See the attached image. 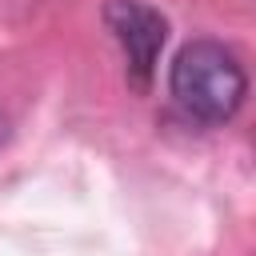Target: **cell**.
<instances>
[{
    "instance_id": "obj_1",
    "label": "cell",
    "mask_w": 256,
    "mask_h": 256,
    "mask_svg": "<svg viewBox=\"0 0 256 256\" xmlns=\"http://www.w3.org/2000/svg\"><path fill=\"white\" fill-rule=\"evenodd\" d=\"M172 96L176 104L204 120V124H224L240 112L244 92H248V76L240 68V60L216 44V40H192L176 52L172 60Z\"/></svg>"
},
{
    "instance_id": "obj_2",
    "label": "cell",
    "mask_w": 256,
    "mask_h": 256,
    "mask_svg": "<svg viewBox=\"0 0 256 256\" xmlns=\"http://www.w3.org/2000/svg\"><path fill=\"white\" fill-rule=\"evenodd\" d=\"M104 20L112 28V36L120 40L124 56H128V76L132 84L144 92L152 84V72H156V56L164 48V36H168V24L156 8L140 4V0H108L104 8Z\"/></svg>"
}]
</instances>
